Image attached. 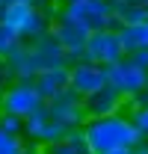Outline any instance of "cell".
I'll list each match as a JSON object with an SVG mask.
<instances>
[{"label": "cell", "instance_id": "16", "mask_svg": "<svg viewBox=\"0 0 148 154\" xmlns=\"http://www.w3.org/2000/svg\"><path fill=\"white\" fill-rule=\"evenodd\" d=\"M116 30H119V38H122V45H125V54L139 51V48H148V21L122 24V27H116Z\"/></svg>", "mask_w": 148, "mask_h": 154}, {"label": "cell", "instance_id": "5", "mask_svg": "<svg viewBox=\"0 0 148 154\" xmlns=\"http://www.w3.org/2000/svg\"><path fill=\"white\" fill-rule=\"evenodd\" d=\"M45 104V98L39 95L33 80H12L3 92H0V113H15V116H30Z\"/></svg>", "mask_w": 148, "mask_h": 154}, {"label": "cell", "instance_id": "27", "mask_svg": "<svg viewBox=\"0 0 148 154\" xmlns=\"http://www.w3.org/2000/svg\"><path fill=\"white\" fill-rule=\"evenodd\" d=\"M3 6H9V3H33V0H0Z\"/></svg>", "mask_w": 148, "mask_h": 154}, {"label": "cell", "instance_id": "30", "mask_svg": "<svg viewBox=\"0 0 148 154\" xmlns=\"http://www.w3.org/2000/svg\"><path fill=\"white\" fill-rule=\"evenodd\" d=\"M113 3H116V0H113Z\"/></svg>", "mask_w": 148, "mask_h": 154}, {"label": "cell", "instance_id": "15", "mask_svg": "<svg viewBox=\"0 0 148 154\" xmlns=\"http://www.w3.org/2000/svg\"><path fill=\"white\" fill-rule=\"evenodd\" d=\"M45 151H48V154H95L92 145H89V139H86V134H83V128L68 131L62 139L45 145Z\"/></svg>", "mask_w": 148, "mask_h": 154}, {"label": "cell", "instance_id": "19", "mask_svg": "<svg viewBox=\"0 0 148 154\" xmlns=\"http://www.w3.org/2000/svg\"><path fill=\"white\" fill-rule=\"evenodd\" d=\"M0 154H27L24 134H9L0 128Z\"/></svg>", "mask_w": 148, "mask_h": 154}, {"label": "cell", "instance_id": "12", "mask_svg": "<svg viewBox=\"0 0 148 154\" xmlns=\"http://www.w3.org/2000/svg\"><path fill=\"white\" fill-rule=\"evenodd\" d=\"M27 48H30V54L36 59L39 71H42V68H54V65H65V48L54 38L51 30H48V33H39L36 38H30Z\"/></svg>", "mask_w": 148, "mask_h": 154}, {"label": "cell", "instance_id": "4", "mask_svg": "<svg viewBox=\"0 0 148 154\" xmlns=\"http://www.w3.org/2000/svg\"><path fill=\"white\" fill-rule=\"evenodd\" d=\"M51 33L54 38L65 48V65H74L80 59H86V38H89V30H83L77 21H71L68 15L56 12V18L51 21Z\"/></svg>", "mask_w": 148, "mask_h": 154}, {"label": "cell", "instance_id": "14", "mask_svg": "<svg viewBox=\"0 0 148 154\" xmlns=\"http://www.w3.org/2000/svg\"><path fill=\"white\" fill-rule=\"evenodd\" d=\"M6 65L12 71V80H33L39 74V65L33 59V54H30V48H27V42H21L18 48L6 57Z\"/></svg>", "mask_w": 148, "mask_h": 154}, {"label": "cell", "instance_id": "3", "mask_svg": "<svg viewBox=\"0 0 148 154\" xmlns=\"http://www.w3.org/2000/svg\"><path fill=\"white\" fill-rule=\"evenodd\" d=\"M0 18L6 21L12 30H18V36L24 42L36 38L39 33H48L51 21H54V18H48L36 3H9V6L0 9Z\"/></svg>", "mask_w": 148, "mask_h": 154}, {"label": "cell", "instance_id": "28", "mask_svg": "<svg viewBox=\"0 0 148 154\" xmlns=\"http://www.w3.org/2000/svg\"><path fill=\"white\" fill-rule=\"evenodd\" d=\"M62 3H71V0H62Z\"/></svg>", "mask_w": 148, "mask_h": 154}, {"label": "cell", "instance_id": "22", "mask_svg": "<svg viewBox=\"0 0 148 154\" xmlns=\"http://www.w3.org/2000/svg\"><path fill=\"white\" fill-rule=\"evenodd\" d=\"M128 59H133L136 65H142V68H148V48H139V51H130V54H125Z\"/></svg>", "mask_w": 148, "mask_h": 154}, {"label": "cell", "instance_id": "29", "mask_svg": "<svg viewBox=\"0 0 148 154\" xmlns=\"http://www.w3.org/2000/svg\"><path fill=\"white\" fill-rule=\"evenodd\" d=\"M0 9H3V3H0Z\"/></svg>", "mask_w": 148, "mask_h": 154}, {"label": "cell", "instance_id": "20", "mask_svg": "<svg viewBox=\"0 0 148 154\" xmlns=\"http://www.w3.org/2000/svg\"><path fill=\"white\" fill-rule=\"evenodd\" d=\"M0 128L9 131V134H21L24 131V119L15 113H0Z\"/></svg>", "mask_w": 148, "mask_h": 154}, {"label": "cell", "instance_id": "6", "mask_svg": "<svg viewBox=\"0 0 148 154\" xmlns=\"http://www.w3.org/2000/svg\"><path fill=\"white\" fill-rule=\"evenodd\" d=\"M45 107H48V113L54 122H59L65 131H74V128H83V122H86V110H83V98L74 92L71 86H65L59 95L48 98L45 101Z\"/></svg>", "mask_w": 148, "mask_h": 154}, {"label": "cell", "instance_id": "18", "mask_svg": "<svg viewBox=\"0 0 148 154\" xmlns=\"http://www.w3.org/2000/svg\"><path fill=\"white\" fill-rule=\"evenodd\" d=\"M21 42H24V38L18 36V30H12L6 21L0 18V57L6 59V57H9V54H12V51L21 45Z\"/></svg>", "mask_w": 148, "mask_h": 154}, {"label": "cell", "instance_id": "2", "mask_svg": "<svg viewBox=\"0 0 148 154\" xmlns=\"http://www.w3.org/2000/svg\"><path fill=\"white\" fill-rule=\"evenodd\" d=\"M62 15H68L71 21H77L83 30H107L116 27V15H113V0H71L59 6Z\"/></svg>", "mask_w": 148, "mask_h": 154}, {"label": "cell", "instance_id": "9", "mask_svg": "<svg viewBox=\"0 0 148 154\" xmlns=\"http://www.w3.org/2000/svg\"><path fill=\"white\" fill-rule=\"evenodd\" d=\"M21 134L30 136L36 145H51V142H56V139H62L68 131H65L59 122H54L51 113H48V107L42 104L39 110H33L30 116H24V131H21Z\"/></svg>", "mask_w": 148, "mask_h": 154}, {"label": "cell", "instance_id": "1", "mask_svg": "<svg viewBox=\"0 0 148 154\" xmlns=\"http://www.w3.org/2000/svg\"><path fill=\"white\" fill-rule=\"evenodd\" d=\"M83 134H86V139H89L95 154L110 151V148H133V145H139L145 139L139 134V128L133 125V119H128L122 113L86 119L83 122Z\"/></svg>", "mask_w": 148, "mask_h": 154}, {"label": "cell", "instance_id": "25", "mask_svg": "<svg viewBox=\"0 0 148 154\" xmlns=\"http://www.w3.org/2000/svg\"><path fill=\"white\" fill-rule=\"evenodd\" d=\"M130 151H133V154H148V145H142V142H139V145H133Z\"/></svg>", "mask_w": 148, "mask_h": 154}, {"label": "cell", "instance_id": "8", "mask_svg": "<svg viewBox=\"0 0 148 154\" xmlns=\"http://www.w3.org/2000/svg\"><path fill=\"white\" fill-rule=\"evenodd\" d=\"M107 83L116 86L125 98H130V95H136V92L148 83V68L136 65V62L128 59V57H122L119 62L107 65Z\"/></svg>", "mask_w": 148, "mask_h": 154}, {"label": "cell", "instance_id": "13", "mask_svg": "<svg viewBox=\"0 0 148 154\" xmlns=\"http://www.w3.org/2000/svg\"><path fill=\"white\" fill-rule=\"evenodd\" d=\"M33 83H36L39 95L45 98H54L59 95L65 86H68V65H54V68H42L36 77H33Z\"/></svg>", "mask_w": 148, "mask_h": 154}, {"label": "cell", "instance_id": "7", "mask_svg": "<svg viewBox=\"0 0 148 154\" xmlns=\"http://www.w3.org/2000/svg\"><path fill=\"white\" fill-rule=\"evenodd\" d=\"M86 59H92L98 65H113L125 57V45L119 38V30L116 27H107V30H95L86 38Z\"/></svg>", "mask_w": 148, "mask_h": 154}, {"label": "cell", "instance_id": "31", "mask_svg": "<svg viewBox=\"0 0 148 154\" xmlns=\"http://www.w3.org/2000/svg\"><path fill=\"white\" fill-rule=\"evenodd\" d=\"M59 3H62V0H59Z\"/></svg>", "mask_w": 148, "mask_h": 154}, {"label": "cell", "instance_id": "11", "mask_svg": "<svg viewBox=\"0 0 148 154\" xmlns=\"http://www.w3.org/2000/svg\"><path fill=\"white\" fill-rule=\"evenodd\" d=\"M128 107V98L122 95L116 86L104 83L98 86L95 92L83 98V110H86V119H98V116H113V113H122Z\"/></svg>", "mask_w": 148, "mask_h": 154}, {"label": "cell", "instance_id": "24", "mask_svg": "<svg viewBox=\"0 0 148 154\" xmlns=\"http://www.w3.org/2000/svg\"><path fill=\"white\" fill-rule=\"evenodd\" d=\"M98 154H133L130 148H110V151H98Z\"/></svg>", "mask_w": 148, "mask_h": 154}, {"label": "cell", "instance_id": "23", "mask_svg": "<svg viewBox=\"0 0 148 154\" xmlns=\"http://www.w3.org/2000/svg\"><path fill=\"white\" fill-rule=\"evenodd\" d=\"M9 83H12V71H9V65H6V59L0 57V92H3V89H6Z\"/></svg>", "mask_w": 148, "mask_h": 154}, {"label": "cell", "instance_id": "10", "mask_svg": "<svg viewBox=\"0 0 148 154\" xmlns=\"http://www.w3.org/2000/svg\"><path fill=\"white\" fill-rule=\"evenodd\" d=\"M104 83H107V65H98L92 59H80V62L68 65V86L80 98H86Z\"/></svg>", "mask_w": 148, "mask_h": 154}, {"label": "cell", "instance_id": "17", "mask_svg": "<svg viewBox=\"0 0 148 154\" xmlns=\"http://www.w3.org/2000/svg\"><path fill=\"white\" fill-rule=\"evenodd\" d=\"M113 15H116V27L136 24V21H148V6L136 3V0H116L113 3Z\"/></svg>", "mask_w": 148, "mask_h": 154}, {"label": "cell", "instance_id": "21", "mask_svg": "<svg viewBox=\"0 0 148 154\" xmlns=\"http://www.w3.org/2000/svg\"><path fill=\"white\" fill-rule=\"evenodd\" d=\"M130 119H133V125L139 128V134H142V136H148V104H142V107H136Z\"/></svg>", "mask_w": 148, "mask_h": 154}, {"label": "cell", "instance_id": "26", "mask_svg": "<svg viewBox=\"0 0 148 154\" xmlns=\"http://www.w3.org/2000/svg\"><path fill=\"white\" fill-rule=\"evenodd\" d=\"M27 154H48V151H45V145H33V148H27Z\"/></svg>", "mask_w": 148, "mask_h": 154}]
</instances>
